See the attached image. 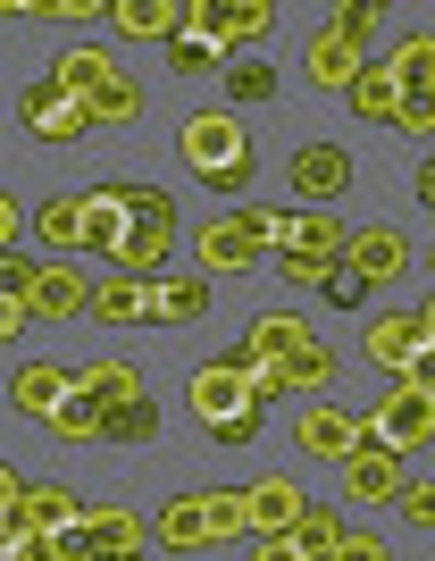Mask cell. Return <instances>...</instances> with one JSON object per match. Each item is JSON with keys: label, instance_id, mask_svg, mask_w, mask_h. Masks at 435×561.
<instances>
[{"label": "cell", "instance_id": "obj_16", "mask_svg": "<svg viewBox=\"0 0 435 561\" xmlns=\"http://www.w3.org/2000/svg\"><path fill=\"white\" fill-rule=\"evenodd\" d=\"M126 227H135V210H126V185H92L84 193V252H117L126 243Z\"/></svg>", "mask_w": 435, "mask_h": 561}, {"label": "cell", "instance_id": "obj_45", "mask_svg": "<svg viewBox=\"0 0 435 561\" xmlns=\"http://www.w3.org/2000/svg\"><path fill=\"white\" fill-rule=\"evenodd\" d=\"M43 18H59V25H92V18H110L101 0H43Z\"/></svg>", "mask_w": 435, "mask_h": 561}, {"label": "cell", "instance_id": "obj_8", "mask_svg": "<svg viewBox=\"0 0 435 561\" xmlns=\"http://www.w3.org/2000/svg\"><path fill=\"white\" fill-rule=\"evenodd\" d=\"M285 176H294L301 210H327V202L352 185V151H344V142H301L294 160H285Z\"/></svg>", "mask_w": 435, "mask_h": 561}, {"label": "cell", "instance_id": "obj_19", "mask_svg": "<svg viewBox=\"0 0 435 561\" xmlns=\"http://www.w3.org/2000/svg\"><path fill=\"white\" fill-rule=\"evenodd\" d=\"M68 519H84V503H76L59 478H25V494H18V528H68Z\"/></svg>", "mask_w": 435, "mask_h": 561}, {"label": "cell", "instance_id": "obj_7", "mask_svg": "<svg viewBox=\"0 0 435 561\" xmlns=\"http://www.w3.org/2000/svg\"><path fill=\"white\" fill-rule=\"evenodd\" d=\"M360 427H368V445H386V453H419V445H435V402L411 394V386H393Z\"/></svg>", "mask_w": 435, "mask_h": 561}, {"label": "cell", "instance_id": "obj_37", "mask_svg": "<svg viewBox=\"0 0 435 561\" xmlns=\"http://www.w3.org/2000/svg\"><path fill=\"white\" fill-rule=\"evenodd\" d=\"M126 210H135L142 227H176V193L168 185H126Z\"/></svg>", "mask_w": 435, "mask_h": 561}, {"label": "cell", "instance_id": "obj_34", "mask_svg": "<svg viewBox=\"0 0 435 561\" xmlns=\"http://www.w3.org/2000/svg\"><path fill=\"white\" fill-rule=\"evenodd\" d=\"M227 101H276V68L268 59H227Z\"/></svg>", "mask_w": 435, "mask_h": 561}, {"label": "cell", "instance_id": "obj_21", "mask_svg": "<svg viewBox=\"0 0 435 561\" xmlns=\"http://www.w3.org/2000/svg\"><path fill=\"white\" fill-rule=\"evenodd\" d=\"M92 319H101V328H151V285H142V277L92 285Z\"/></svg>", "mask_w": 435, "mask_h": 561}, {"label": "cell", "instance_id": "obj_41", "mask_svg": "<svg viewBox=\"0 0 435 561\" xmlns=\"http://www.w3.org/2000/svg\"><path fill=\"white\" fill-rule=\"evenodd\" d=\"M276 268H285V285H327L335 260H319V252H276Z\"/></svg>", "mask_w": 435, "mask_h": 561}, {"label": "cell", "instance_id": "obj_6", "mask_svg": "<svg viewBox=\"0 0 435 561\" xmlns=\"http://www.w3.org/2000/svg\"><path fill=\"white\" fill-rule=\"evenodd\" d=\"M193 243H202V268H218V277H227V268L243 277V268H260V252H268L260 210H218L202 234H193Z\"/></svg>", "mask_w": 435, "mask_h": 561}, {"label": "cell", "instance_id": "obj_12", "mask_svg": "<svg viewBox=\"0 0 435 561\" xmlns=\"http://www.w3.org/2000/svg\"><path fill=\"white\" fill-rule=\"evenodd\" d=\"M419 352H427V319H419V310H386V319H368V360H377V369H411Z\"/></svg>", "mask_w": 435, "mask_h": 561}, {"label": "cell", "instance_id": "obj_26", "mask_svg": "<svg viewBox=\"0 0 435 561\" xmlns=\"http://www.w3.org/2000/svg\"><path fill=\"white\" fill-rule=\"evenodd\" d=\"M402 101H435V34H402V50L386 59Z\"/></svg>", "mask_w": 435, "mask_h": 561}, {"label": "cell", "instance_id": "obj_43", "mask_svg": "<svg viewBox=\"0 0 435 561\" xmlns=\"http://www.w3.org/2000/svg\"><path fill=\"white\" fill-rule=\"evenodd\" d=\"M319 294H327V302H344V310H352V302H368V285L352 277L344 260H335V268H327V285H319Z\"/></svg>", "mask_w": 435, "mask_h": 561}, {"label": "cell", "instance_id": "obj_32", "mask_svg": "<svg viewBox=\"0 0 435 561\" xmlns=\"http://www.w3.org/2000/svg\"><path fill=\"white\" fill-rule=\"evenodd\" d=\"M202 512H209V545H227V537H252V503L234 486H202Z\"/></svg>", "mask_w": 435, "mask_h": 561}, {"label": "cell", "instance_id": "obj_4", "mask_svg": "<svg viewBox=\"0 0 435 561\" xmlns=\"http://www.w3.org/2000/svg\"><path fill=\"white\" fill-rule=\"evenodd\" d=\"M18 117H25V135H43V142H84L92 135V110L59 84V76H34L18 93Z\"/></svg>", "mask_w": 435, "mask_h": 561}, {"label": "cell", "instance_id": "obj_20", "mask_svg": "<svg viewBox=\"0 0 435 561\" xmlns=\"http://www.w3.org/2000/svg\"><path fill=\"white\" fill-rule=\"evenodd\" d=\"M168 243H176V227H126V243H117V277H142V285H160V268H168Z\"/></svg>", "mask_w": 435, "mask_h": 561}, {"label": "cell", "instance_id": "obj_53", "mask_svg": "<svg viewBox=\"0 0 435 561\" xmlns=\"http://www.w3.org/2000/svg\"><path fill=\"white\" fill-rule=\"evenodd\" d=\"M117 561H142V553H117Z\"/></svg>", "mask_w": 435, "mask_h": 561}, {"label": "cell", "instance_id": "obj_1", "mask_svg": "<svg viewBox=\"0 0 435 561\" xmlns=\"http://www.w3.org/2000/svg\"><path fill=\"white\" fill-rule=\"evenodd\" d=\"M252 369H260V360L243 344L209 352L202 369H193L184 402H193V420L209 427V445H252V436H260V411H268V402L252 394Z\"/></svg>", "mask_w": 435, "mask_h": 561}, {"label": "cell", "instance_id": "obj_5", "mask_svg": "<svg viewBox=\"0 0 435 561\" xmlns=\"http://www.w3.org/2000/svg\"><path fill=\"white\" fill-rule=\"evenodd\" d=\"M184 25H193L209 50H227V59H234L243 43H260V34L276 25V9H268V0H193Z\"/></svg>", "mask_w": 435, "mask_h": 561}, {"label": "cell", "instance_id": "obj_47", "mask_svg": "<svg viewBox=\"0 0 435 561\" xmlns=\"http://www.w3.org/2000/svg\"><path fill=\"white\" fill-rule=\"evenodd\" d=\"M402 135H435V101H402Z\"/></svg>", "mask_w": 435, "mask_h": 561}, {"label": "cell", "instance_id": "obj_46", "mask_svg": "<svg viewBox=\"0 0 435 561\" xmlns=\"http://www.w3.org/2000/svg\"><path fill=\"white\" fill-rule=\"evenodd\" d=\"M25 319H34V310H25L18 294H0V344H18V328H25Z\"/></svg>", "mask_w": 435, "mask_h": 561}, {"label": "cell", "instance_id": "obj_38", "mask_svg": "<svg viewBox=\"0 0 435 561\" xmlns=\"http://www.w3.org/2000/svg\"><path fill=\"white\" fill-rule=\"evenodd\" d=\"M92 519H68V528H50V561H92Z\"/></svg>", "mask_w": 435, "mask_h": 561}, {"label": "cell", "instance_id": "obj_10", "mask_svg": "<svg viewBox=\"0 0 435 561\" xmlns=\"http://www.w3.org/2000/svg\"><path fill=\"white\" fill-rule=\"evenodd\" d=\"M344 268L368 285V294H377V285H393L402 268H411V243H402L393 227H352V252H344Z\"/></svg>", "mask_w": 435, "mask_h": 561}, {"label": "cell", "instance_id": "obj_31", "mask_svg": "<svg viewBox=\"0 0 435 561\" xmlns=\"http://www.w3.org/2000/svg\"><path fill=\"white\" fill-rule=\"evenodd\" d=\"M101 427H110V411H101V402H92L84 386H76V394L59 402V411H50V436H59V445H92Z\"/></svg>", "mask_w": 435, "mask_h": 561}, {"label": "cell", "instance_id": "obj_48", "mask_svg": "<svg viewBox=\"0 0 435 561\" xmlns=\"http://www.w3.org/2000/svg\"><path fill=\"white\" fill-rule=\"evenodd\" d=\"M252 561H301V553H294V537H260V553H252Z\"/></svg>", "mask_w": 435, "mask_h": 561}, {"label": "cell", "instance_id": "obj_42", "mask_svg": "<svg viewBox=\"0 0 435 561\" xmlns=\"http://www.w3.org/2000/svg\"><path fill=\"white\" fill-rule=\"evenodd\" d=\"M402 519H411V528H435V478H411V486H402Z\"/></svg>", "mask_w": 435, "mask_h": 561}, {"label": "cell", "instance_id": "obj_52", "mask_svg": "<svg viewBox=\"0 0 435 561\" xmlns=\"http://www.w3.org/2000/svg\"><path fill=\"white\" fill-rule=\"evenodd\" d=\"M419 319H427V344H435V302H419Z\"/></svg>", "mask_w": 435, "mask_h": 561}, {"label": "cell", "instance_id": "obj_33", "mask_svg": "<svg viewBox=\"0 0 435 561\" xmlns=\"http://www.w3.org/2000/svg\"><path fill=\"white\" fill-rule=\"evenodd\" d=\"M84 110H92V126H135V117H142V93H135V76L117 68L110 84H101V93L84 101Z\"/></svg>", "mask_w": 435, "mask_h": 561}, {"label": "cell", "instance_id": "obj_35", "mask_svg": "<svg viewBox=\"0 0 435 561\" xmlns=\"http://www.w3.org/2000/svg\"><path fill=\"white\" fill-rule=\"evenodd\" d=\"M101 436H110V445H151V436H160V411H151V402H126V411H110Z\"/></svg>", "mask_w": 435, "mask_h": 561}, {"label": "cell", "instance_id": "obj_11", "mask_svg": "<svg viewBox=\"0 0 435 561\" xmlns=\"http://www.w3.org/2000/svg\"><path fill=\"white\" fill-rule=\"evenodd\" d=\"M402 486H411V478H402V453H386V445H360L344 461V494L352 503H402Z\"/></svg>", "mask_w": 435, "mask_h": 561}, {"label": "cell", "instance_id": "obj_39", "mask_svg": "<svg viewBox=\"0 0 435 561\" xmlns=\"http://www.w3.org/2000/svg\"><path fill=\"white\" fill-rule=\"evenodd\" d=\"M34 277H43V268H34V260H25L18 243H9V252H0V294H18V302H34Z\"/></svg>", "mask_w": 435, "mask_h": 561}, {"label": "cell", "instance_id": "obj_2", "mask_svg": "<svg viewBox=\"0 0 435 561\" xmlns=\"http://www.w3.org/2000/svg\"><path fill=\"white\" fill-rule=\"evenodd\" d=\"M243 352L285 369V394H319L327 377H335V352L319 344V328H301L294 310H260L252 335H243Z\"/></svg>", "mask_w": 435, "mask_h": 561}, {"label": "cell", "instance_id": "obj_49", "mask_svg": "<svg viewBox=\"0 0 435 561\" xmlns=\"http://www.w3.org/2000/svg\"><path fill=\"white\" fill-rule=\"evenodd\" d=\"M419 202H427V210H435V151H427V160H419Z\"/></svg>", "mask_w": 435, "mask_h": 561}, {"label": "cell", "instance_id": "obj_30", "mask_svg": "<svg viewBox=\"0 0 435 561\" xmlns=\"http://www.w3.org/2000/svg\"><path fill=\"white\" fill-rule=\"evenodd\" d=\"M344 537H352V528L327 512V503H310V512L294 519V553H301V561H335V545H344Z\"/></svg>", "mask_w": 435, "mask_h": 561}, {"label": "cell", "instance_id": "obj_17", "mask_svg": "<svg viewBox=\"0 0 435 561\" xmlns=\"http://www.w3.org/2000/svg\"><path fill=\"white\" fill-rule=\"evenodd\" d=\"M34 319H84L92 310V285H84V268H68V260H59V268H43V277H34Z\"/></svg>", "mask_w": 435, "mask_h": 561}, {"label": "cell", "instance_id": "obj_40", "mask_svg": "<svg viewBox=\"0 0 435 561\" xmlns=\"http://www.w3.org/2000/svg\"><path fill=\"white\" fill-rule=\"evenodd\" d=\"M209 59H218V50H209L202 34H176V43H168V68H176V76H202Z\"/></svg>", "mask_w": 435, "mask_h": 561}, {"label": "cell", "instance_id": "obj_27", "mask_svg": "<svg viewBox=\"0 0 435 561\" xmlns=\"http://www.w3.org/2000/svg\"><path fill=\"white\" fill-rule=\"evenodd\" d=\"M92 545H101V553L92 561H117V553H142V537H151V528H142L135 512H117V503H92Z\"/></svg>", "mask_w": 435, "mask_h": 561}, {"label": "cell", "instance_id": "obj_13", "mask_svg": "<svg viewBox=\"0 0 435 561\" xmlns=\"http://www.w3.org/2000/svg\"><path fill=\"white\" fill-rule=\"evenodd\" d=\"M76 394V369H59V360H25L18 377H9V402H18L25 420H43L50 427V411Z\"/></svg>", "mask_w": 435, "mask_h": 561}, {"label": "cell", "instance_id": "obj_29", "mask_svg": "<svg viewBox=\"0 0 435 561\" xmlns=\"http://www.w3.org/2000/svg\"><path fill=\"white\" fill-rule=\"evenodd\" d=\"M34 227H43V243H59V252H84V193H50L43 210H34Z\"/></svg>", "mask_w": 435, "mask_h": 561}, {"label": "cell", "instance_id": "obj_3", "mask_svg": "<svg viewBox=\"0 0 435 561\" xmlns=\"http://www.w3.org/2000/svg\"><path fill=\"white\" fill-rule=\"evenodd\" d=\"M184 168H193L209 193H243L252 185V135L234 126V110L184 117Z\"/></svg>", "mask_w": 435, "mask_h": 561}, {"label": "cell", "instance_id": "obj_15", "mask_svg": "<svg viewBox=\"0 0 435 561\" xmlns=\"http://www.w3.org/2000/svg\"><path fill=\"white\" fill-rule=\"evenodd\" d=\"M76 386H84L101 411H126V402H142V369L126 360V352H101V360H84V369H76Z\"/></svg>", "mask_w": 435, "mask_h": 561}, {"label": "cell", "instance_id": "obj_28", "mask_svg": "<svg viewBox=\"0 0 435 561\" xmlns=\"http://www.w3.org/2000/svg\"><path fill=\"white\" fill-rule=\"evenodd\" d=\"M50 76H59L76 101H92V93L117 76V59H110V50H92V43H76V50H59V68H50Z\"/></svg>", "mask_w": 435, "mask_h": 561}, {"label": "cell", "instance_id": "obj_24", "mask_svg": "<svg viewBox=\"0 0 435 561\" xmlns=\"http://www.w3.org/2000/svg\"><path fill=\"white\" fill-rule=\"evenodd\" d=\"M360 68H368V50H352L344 34H319V43H310V84H327V93H352Z\"/></svg>", "mask_w": 435, "mask_h": 561}, {"label": "cell", "instance_id": "obj_23", "mask_svg": "<svg viewBox=\"0 0 435 561\" xmlns=\"http://www.w3.org/2000/svg\"><path fill=\"white\" fill-rule=\"evenodd\" d=\"M110 25L135 34V43H168V34L184 25V9L176 0H110Z\"/></svg>", "mask_w": 435, "mask_h": 561}, {"label": "cell", "instance_id": "obj_25", "mask_svg": "<svg viewBox=\"0 0 435 561\" xmlns=\"http://www.w3.org/2000/svg\"><path fill=\"white\" fill-rule=\"evenodd\" d=\"M202 310H209L202 277H160V285H151V328H193Z\"/></svg>", "mask_w": 435, "mask_h": 561}, {"label": "cell", "instance_id": "obj_18", "mask_svg": "<svg viewBox=\"0 0 435 561\" xmlns=\"http://www.w3.org/2000/svg\"><path fill=\"white\" fill-rule=\"evenodd\" d=\"M151 545H160V553H202V545H209V512H202V486H193V494H176V503H168V512L151 519Z\"/></svg>", "mask_w": 435, "mask_h": 561}, {"label": "cell", "instance_id": "obj_51", "mask_svg": "<svg viewBox=\"0 0 435 561\" xmlns=\"http://www.w3.org/2000/svg\"><path fill=\"white\" fill-rule=\"evenodd\" d=\"M9 537H18V512H0V545H9Z\"/></svg>", "mask_w": 435, "mask_h": 561}, {"label": "cell", "instance_id": "obj_9", "mask_svg": "<svg viewBox=\"0 0 435 561\" xmlns=\"http://www.w3.org/2000/svg\"><path fill=\"white\" fill-rule=\"evenodd\" d=\"M294 445L310 453V461H352V453L368 445V427L352 420V411H335V402H310L301 427H294Z\"/></svg>", "mask_w": 435, "mask_h": 561}, {"label": "cell", "instance_id": "obj_36", "mask_svg": "<svg viewBox=\"0 0 435 561\" xmlns=\"http://www.w3.org/2000/svg\"><path fill=\"white\" fill-rule=\"evenodd\" d=\"M377 18H386V9H377V0H344V9H335V18H327V34H344L352 50H368V34H377Z\"/></svg>", "mask_w": 435, "mask_h": 561}, {"label": "cell", "instance_id": "obj_22", "mask_svg": "<svg viewBox=\"0 0 435 561\" xmlns=\"http://www.w3.org/2000/svg\"><path fill=\"white\" fill-rule=\"evenodd\" d=\"M344 101L368 117V126H402V84H393V68H386V59H368V68H360V84H352Z\"/></svg>", "mask_w": 435, "mask_h": 561}, {"label": "cell", "instance_id": "obj_50", "mask_svg": "<svg viewBox=\"0 0 435 561\" xmlns=\"http://www.w3.org/2000/svg\"><path fill=\"white\" fill-rule=\"evenodd\" d=\"M9 234H18V202L0 193V252H9Z\"/></svg>", "mask_w": 435, "mask_h": 561}, {"label": "cell", "instance_id": "obj_14", "mask_svg": "<svg viewBox=\"0 0 435 561\" xmlns=\"http://www.w3.org/2000/svg\"><path fill=\"white\" fill-rule=\"evenodd\" d=\"M243 503H252V537H294V519L310 512L294 478H260V486H243Z\"/></svg>", "mask_w": 435, "mask_h": 561}, {"label": "cell", "instance_id": "obj_44", "mask_svg": "<svg viewBox=\"0 0 435 561\" xmlns=\"http://www.w3.org/2000/svg\"><path fill=\"white\" fill-rule=\"evenodd\" d=\"M335 561H393V553H386V537H377V528H368V537L352 528V537L335 545Z\"/></svg>", "mask_w": 435, "mask_h": 561}]
</instances>
